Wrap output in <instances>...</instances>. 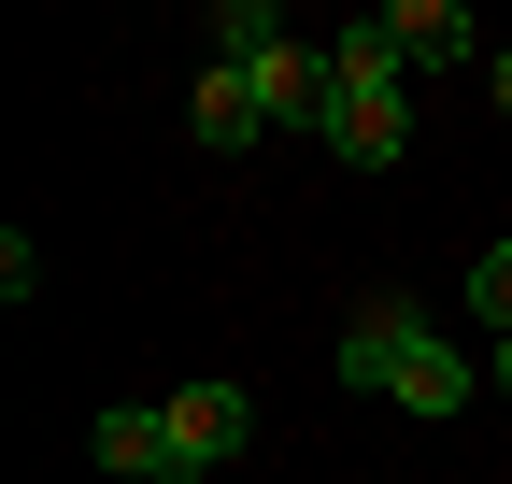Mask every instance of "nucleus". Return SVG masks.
I'll use <instances>...</instances> for the list:
<instances>
[{"mask_svg":"<svg viewBox=\"0 0 512 484\" xmlns=\"http://www.w3.org/2000/svg\"><path fill=\"white\" fill-rule=\"evenodd\" d=\"M328 157H356V171L413 157V57L384 43V15H356L328 43Z\"/></svg>","mask_w":512,"mask_h":484,"instance_id":"obj_1","label":"nucleus"},{"mask_svg":"<svg viewBox=\"0 0 512 484\" xmlns=\"http://www.w3.org/2000/svg\"><path fill=\"white\" fill-rule=\"evenodd\" d=\"M342 385L399 399V413H470V385H484V371H470V356L413 314V299H370V314L342 328Z\"/></svg>","mask_w":512,"mask_h":484,"instance_id":"obj_2","label":"nucleus"},{"mask_svg":"<svg viewBox=\"0 0 512 484\" xmlns=\"http://www.w3.org/2000/svg\"><path fill=\"white\" fill-rule=\"evenodd\" d=\"M157 413H171V442H185V484H214V470L256 442V399H242V385H171Z\"/></svg>","mask_w":512,"mask_h":484,"instance_id":"obj_3","label":"nucleus"},{"mask_svg":"<svg viewBox=\"0 0 512 484\" xmlns=\"http://www.w3.org/2000/svg\"><path fill=\"white\" fill-rule=\"evenodd\" d=\"M86 456H100L114 484H185V442H171V413H157V399L100 413V428H86Z\"/></svg>","mask_w":512,"mask_h":484,"instance_id":"obj_4","label":"nucleus"},{"mask_svg":"<svg viewBox=\"0 0 512 484\" xmlns=\"http://www.w3.org/2000/svg\"><path fill=\"white\" fill-rule=\"evenodd\" d=\"M384 43H399L413 72H470V57H484V15H456V0H384Z\"/></svg>","mask_w":512,"mask_h":484,"instance_id":"obj_5","label":"nucleus"},{"mask_svg":"<svg viewBox=\"0 0 512 484\" xmlns=\"http://www.w3.org/2000/svg\"><path fill=\"white\" fill-rule=\"evenodd\" d=\"M185 129H200L214 157H242L256 129H285V114H271V86H256V72H228V57H214V72H200V100H185Z\"/></svg>","mask_w":512,"mask_h":484,"instance_id":"obj_6","label":"nucleus"},{"mask_svg":"<svg viewBox=\"0 0 512 484\" xmlns=\"http://www.w3.org/2000/svg\"><path fill=\"white\" fill-rule=\"evenodd\" d=\"M256 86H271V114H285V129H313V143H328V43H285Z\"/></svg>","mask_w":512,"mask_h":484,"instance_id":"obj_7","label":"nucleus"},{"mask_svg":"<svg viewBox=\"0 0 512 484\" xmlns=\"http://www.w3.org/2000/svg\"><path fill=\"white\" fill-rule=\"evenodd\" d=\"M214 57H228V72H271V57H285V15H271V0H214Z\"/></svg>","mask_w":512,"mask_h":484,"instance_id":"obj_8","label":"nucleus"},{"mask_svg":"<svg viewBox=\"0 0 512 484\" xmlns=\"http://www.w3.org/2000/svg\"><path fill=\"white\" fill-rule=\"evenodd\" d=\"M470 314L512 342V242H484V257H470Z\"/></svg>","mask_w":512,"mask_h":484,"instance_id":"obj_9","label":"nucleus"},{"mask_svg":"<svg viewBox=\"0 0 512 484\" xmlns=\"http://www.w3.org/2000/svg\"><path fill=\"white\" fill-rule=\"evenodd\" d=\"M484 385H498V399H512V342H498V356H484Z\"/></svg>","mask_w":512,"mask_h":484,"instance_id":"obj_10","label":"nucleus"},{"mask_svg":"<svg viewBox=\"0 0 512 484\" xmlns=\"http://www.w3.org/2000/svg\"><path fill=\"white\" fill-rule=\"evenodd\" d=\"M498 114H512V43H498Z\"/></svg>","mask_w":512,"mask_h":484,"instance_id":"obj_11","label":"nucleus"}]
</instances>
